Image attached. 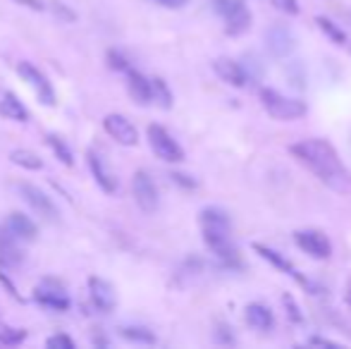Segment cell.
<instances>
[{
	"mask_svg": "<svg viewBox=\"0 0 351 349\" xmlns=\"http://www.w3.org/2000/svg\"><path fill=\"white\" fill-rule=\"evenodd\" d=\"M289 151L301 166L309 168L333 192L347 194L351 189V174L330 142H325V139H304L299 144H291Z\"/></svg>",
	"mask_w": 351,
	"mask_h": 349,
	"instance_id": "cell-1",
	"label": "cell"
},
{
	"mask_svg": "<svg viewBox=\"0 0 351 349\" xmlns=\"http://www.w3.org/2000/svg\"><path fill=\"white\" fill-rule=\"evenodd\" d=\"M261 103H263V108L268 110V115L270 118H275V120H299V118H304L306 115V103L304 101H299V99H289V96H285V94H280V91H275V89H261Z\"/></svg>",
	"mask_w": 351,
	"mask_h": 349,
	"instance_id": "cell-2",
	"label": "cell"
},
{
	"mask_svg": "<svg viewBox=\"0 0 351 349\" xmlns=\"http://www.w3.org/2000/svg\"><path fill=\"white\" fill-rule=\"evenodd\" d=\"M213 10L225 19V31L230 36H239L251 27V12L242 0H213Z\"/></svg>",
	"mask_w": 351,
	"mask_h": 349,
	"instance_id": "cell-3",
	"label": "cell"
},
{
	"mask_svg": "<svg viewBox=\"0 0 351 349\" xmlns=\"http://www.w3.org/2000/svg\"><path fill=\"white\" fill-rule=\"evenodd\" d=\"M148 142L155 156L163 158L165 163H182L184 161V148L177 144V139L160 125H151L148 127Z\"/></svg>",
	"mask_w": 351,
	"mask_h": 349,
	"instance_id": "cell-4",
	"label": "cell"
},
{
	"mask_svg": "<svg viewBox=\"0 0 351 349\" xmlns=\"http://www.w3.org/2000/svg\"><path fill=\"white\" fill-rule=\"evenodd\" d=\"M17 75L22 77V79L27 81L34 91H36L38 101H41L43 105H55V89H53V84L48 81V77L43 75L36 65H31V62H27V60L19 62Z\"/></svg>",
	"mask_w": 351,
	"mask_h": 349,
	"instance_id": "cell-5",
	"label": "cell"
},
{
	"mask_svg": "<svg viewBox=\"0 0 351 349\" xmlns=\"http://www.w3.org/2000/svg\"><path fill=\"white\" fill-rule=\"evenodd\" d=\"M17 192L22 194L24 201H27L29 206H31L34 211H36L38 216L43 218V220H48V222H55L57 220L55 203H53V198L48 196V194L43 192L41 187H36V184H31V182H19L17 184Z\"/></svg>",
	"mask_w": 351,
	"mask_h": 349,
	"instance_id": "cell-6",
	"label": "cell"
},
{
	"mask_svg": "<svg viewBox=\"0 0 351 349\" xmlns=\"http://www.w3.org/2000/svg\"><path fill=\"white\" fill-rule=\"evenodd\" d=\"M131 192H134V198L139 203V208L144 213H153L160 203L158 196V187H155L153 177H151L146 170H136L134 179H131Z\"/></svg>",
	"mask_w": 351,
	"mask_h": 349,
	"instance_id": "cell-7",
	"label": "cell"
},
{
	"mask_svg": "<svg viewBox=\"0 0 351 349\" xmlns=\"http://www.w3.org/2000/svg\"><path fill=\"white\" fill-rule=\"evenodd\" d=\"M103 129L117 144H122V146H136V142H139V132H136V127L131 125V120H127L125 115H120V113L105 115Z\"/></svg>",
	"mask_w": 351,
	"mask_h": 349,
	"instance_id": "cell-8",
	"label": "cell"
},
{
	"mask_svg": "<svg viewBox=\"0 0 351 349\" xmlns=\"http://www.w3.org/2000/svg\"><path fill=\"white\" fill-rule=\"evenodd\" d=\"M34 297H36V302L41 304V307L53 309V311H67V309H70V299H67L62 285L51 278L43 280V283L38 285Z\"/></svg>",
	"mask_w": 351,
	"mask_h": 349,
	"instance_id": "cell-9",
	"label": "cell"
},
{
	"mask_svg": "<svg viewBox=\"0 0 351 349\" xmlns=\"http://www.w3.org/2000/svg\"><path fill=\"white\" fill-rule=\"evenodd\" d=\"M294 242L313 259H330V254H333L330 240L318 230H299L294 235Z\"/></svg>",
	"mask_w": 351,
	"mask_h": 349,
	"instance_id": "cell-10",
	"label": "cell"
},
{
	"mask_svg": "<svg viewBox=\"0 0 351 349\" xmlns=\"http://www.w3.org/2000/svg\"><path fill=\"white\" fill-rule=\"evenodd\" d=\"M213 70H216V75L220 77L225 84L234 86V89H242V86L248 84V72L244 65H239L237 60H232V57H218L216 62H213Z\"/></svg>",
	"mask_w": 351,
	"mask_h": 349,
	"instance_id": "cell-11",
	"label": "cell"
},
{
	"mask_svg": "<svg viewBox=\"0 0 351 349\" xmlns=\"http://www.w3.org/2000/svg\"><path fill=\"white\" fill-rule=\"evenodd\" d=\"M265 46L275 57H285L296 48L294 34H291L287 27H282V24H272V27L265 31Z\"/></svg>",
	"mask_w": 351,
	"mask_h": 349,
	"instance_id": "cell-12",
	"label": "cell"
},
{
	"mask_svg": "<svg viewBox=\"0 0 351 349\" xmlns=\"http://www.w3.org/2000/svg\"><path fill=\"white\" fill-rule=\"evenodd\" d=\"M89 294H91V302L99 311L110 313L115 309V292H113V285L103 278H89Z\"/></svg>",
	"mask_w": 351,
	"mask_h": 349,
	"instance_id": "cell-13",
	"label": "cell"
},
{
	"mask_svg": "<svg viewBox=\"0 0 351 349\" xmlns=\"http://www.w3.org/2000/svg\"><path fill=\"white\" fill-rule=\"evenodd\" d=\"M8 235H12L14 240H24V242H34L38 235L36 230V222L31 218H27L24 213H10L8 220H5V227H3Z\"/></svg>",
	"mask_w": 351,
	"mask_h": 349,
	"instance_id": "cell-14",
	"label": "cell"
},
{
	"mask_svg": "<svg viewBox=\"0 0 351 349\" xmlns=\"http://www.w3.org/2000/svg\"><path fill=\"white\" fill-rule=\"evenodd\" d=\"M253 251H256V254H261L263 259H265L270 266H275V268L280 270V273H287L291 280H296V283H301V285H309V280H306L304 275H301L299 270H296L294 266H291V261H287L282 254H277V251H272L270 246L258 244V242H256V244H253Z\"/></svg>",
	"mask_w": 351,
	"mask_h": 349,
	"instance_id": "cell-15",
	"label": "cell"
},
{
	"mask_svg": "<svg viewBox=\"0 0 351 349\" xmlns=\"http://www.w3.org/2000/svg\"><path fill=\"white\" fill-rule=\"evenodd\" d=\"M89 168H91V172H94L99 187L103 189L105 194H113L117 189V177L108 170V166H105V158L101 156L96 148H91V151H89Z\"/></svg>",
	"mask_w": 351,
	"mask_h": 349,
	"instance_id": "cell-16",
	"label": "cell"
},
{
	"mask_svg": "<svg viewBox=\"0 0 351 349\" xmlns=\"http://www.w3.org/2000/svg\"><path fill=\"white\" fill-rule=\"evenodd\" d=\"M198 222H201V232H232L230 216L216 206L203 208L201 216H198Z\"/></svg>",
	"mask_w": 351,
	"mask_h": 349,
	"instance_id": "cell-17",
	"label": "cell"
},
{
	"mask_svg": "<svg viewBox=\"0 0 351 349\" xmlns=\"http://www.w3.org/2000/svg\"><path fill=\"white\" fill-rule=\"evenodd\" d=\"M127 75V89L129 96L136 101L139 105H148L151 103V79H146L141 72H136L134 67L125 72Z\"/></svg>",
	"mask_w": 351,
	"mask_h": 349,
	"instance_id": "cell-18",
	"label": "cell"
},
{
	"mask_svg": "<svg viewBox=\"0 0 351 349\" xmlns=\"http://www.w3.org/2000/svg\"><path fill=\"white\" fill-rule=\"evenodd\" d=\"M0 115H3L5 120H10V122H27L29 120L27 105H24L12 91L3 94V99H0Z\"/></svg>",
	"mask_w": 351,
	"mask_h": 349,
	"instance_id": "cell-19",
	"label": "cell"
},
{
	"mask_svg": "<svg viewBox=\"0 0 351 349\" xmlns=\"http://www.w3.org/2000/svg\"><path fill=\"white\" fill-rule=\"evenodd\" d=\"M246 323L253 328V331H270L275 318H272V311L265 307V304H248L246 307Z\"/></svg>",
	"mask_w": 351,
	"mask_h": 349,
	"instance_id": "cell-20",
	"label": "cell"
},
{
	"mask_svg": "<svg viewBox=\"0 0 351 349\" xmlns=\"http://www.w3.org/2000/svg\"><path fill=\"white\" fill-rule=\"evenodd\" d=\"M14 237L12 235H8V232H5V235H0V263L3 266H17L19 261L24 259L22 254H19V249L17 246H14Z\"/></svg>",
	"mask_w": 351,
	"mask_h": 349,
	"instance_id": "cell-21",
	"label": "cell"
},
{
	"mask_svg": "<svg viewBox=\"0 0 351 349\" xmlns=\"http://www.w3.org/2000/svg\"><path fill=\"white\" fill-rule=\"evenodd\" d=\"M10 161L14 163V166L24 168V170H41L43 168V161L38 153L29 151V148H14L12 153H10Z\"/></svg>",
	"mask_w": 351,
	"mask_h": 349,
	"instance_id": "cell-22",
	"label": "cell"
},
{
	"mask_svg": "<svg viewBox=\"0 0 351 349\" xmlns=\"http://www.w3.org/2000/svg\"><path fill=\"white\" fill-rule=\"evenodd\" d=\"M151 101H155V103L160 105V108H172V91H170V86L165 84L160 77H155V79H151Z\"/></svg>",
	"mask_w": 351,
	"mask_h": 349,
	"instance_id": "cell-23",
	"label": "cell"
},
{
	"mask_svg": "<svg viewBox=\"0 0 351 349\" xmlns=\"http://www.w3.org/2000/svg\"><path fill=\"white\" fill-rule=\"evenodd\" d=\"M120 335L129 342H136V345H155V335L148 328H141V326H125L120 331Z\"/></svg>",
	"mask_w": 351,
	"mask_h": 349,
	"instance_id": "cell-24",
	"label": "cell"
},
{
	"mask_svg": "<svg viewBox=\"0 0 351 349\" xmlns=\"http://www.w3.org/2000/svg\"><path fill=\"white\" fill-rule=\"evenodd\" d=\"M315 24H318L320 29H323V34L330 38V41H335L337 46H344L347 43V34L342 31V29L337 27V24L333 22V19L328 17H315Z\"/></svg>",
	"mask_w": 351,
	"mask_h": 349,
	"instance_id": "cell-25",
	"label": "cell"
},
{
	"mask_svg": "<svg viewBox=\"0 0 351 349\" xmlns=\"http://www.w3.org/2000/svg\"><path fill=\"white\" fill-rule=\"evenodd\" d=\"M46 142H48V146L53 148V153H55L57 158H60L65 166H75V158H72V151H70V146H67L65 142H62L57 134H48L46 137Z\"/></svg>",
	"mask_w": 351,
	"mask_h": 349,
	"instance_id": "cell-26",
	"label": "cell"
},
{
	"mask_svg": "<svg viewBox=\"0 0 351 349\" xmlns=\"http://www.w3.org/2000/svg\"><path fill=\"white\" fill-rule=\"evenodd\" d=\"M24 337H27V333L19 328L0 326V342L3 345H19V342H24Z\"/></svg>",
	"mask_w": 351,
	"mask_h": 349,
	"instance_id": "cell-27",
	"label": "cell"
},
{
	"mask_svg": "<svg viewBox=\"0 0 351 349\" xmlns=\"http://www.w3.org/2000/svg\"><path fill=\"white\" fill-rule=\"evenodd\" d=\"M108 65H110V70L122 72V75H125L127 70H131V62L127 60L120 51H115V48H113V51H108Z\"/></svg>",
	"mask_w": 351,
	"mask_h": 349,
	"instance_id": "cell-28",
	"label": "cell"
},
{
	"mask_svg": "<svg viewBox=\"0 0 351 349\" xmlns=\"http://www.w3.org/2000/svg\"><path fill=\"white\" fill-rule=\"evenodd\" d=\"M282 302H285V307H287V316H289V321H294V323L304 321V316H301V309L296 307V302L289 297V294H285V297H282Z\"/></svg>",
	"mask_w": 351,
	"mask_h": 349,
	"instance_id": "cell-29",
	"label": "cell"
},
{
	"mask_svg": "<svg viewBox=\"0 0 351 349\" xmlns=\"http://www.w3.org/2000/svg\"><path fill=\"white\" fill-rule=\"evenodd\" d=\"M48 349H75V340L67 335H53L48 337Z\"/></svg>",
	"mask_w": 351,
	"mask_h": 349,
	"instance_id": "cell-30",
	"label": "cell"
},
{
	"mask_svg": "<svg viewBox=\"0 0 351 349\" xmlns=\"http://www.w3.org/2000/svg\"><path fill=\"white\" fill-rule=\"evenodd\" d=\"M272 5L285 14H299V10H301L299 0H272Z\"/></svg>",
	"mask_w": 351,
	"mask_h": 349,
	"instance_id": "cell-31",
	"label": "cell"
},
{
	"mask_svg": "<svg viewBox=\"0 0 351 349\" xmlns=\"http://www.w3.org/2000/svg\"><path fill=\"white\" fill-rule=\"evenodd\" d=\"M170 177H172L174 184H179V187H184V189H194V187H196V179L189 177V174H184V172H172Z\"/></svg>",
	"mask_w": 351,
	"mask_h": 349,
	"instance_id": "cell-32",
	"label": "cell"
},
{
	"mask_svg": "<svg viewBox=\"0 0 351 349\" xmlns=\"http://www.w3.org/2000/svg\"><path fill=\"white\" fill-rule=\"evenodd\" d=\"M216 340H218V342H222V345H234V337L230 335V328H227V326H220V328H218Z\"/></svg>",
	"mask_w": 351,
	"mask_h": 349,
	"instance_id": "cell-33",
	"label": "cell"
},
{
	"mask_svg": "<svg viewBox=\"0 0 351 349\" xmlns=\"http://www.w3.org/2000/svg\"><path fill=\"white\" fill-rule=\"evenodd\" d=\"M14 3L24 5V8H29V10H36V12L46 10V3H43V0H14Z\"/></svg>",
	"mask_w": 351,
	"mask_h": 349,
	"instance_id": "cell-34",
	"label": "cell"
},
{
	"mask_svg": "<svg viewBox=\"0 0 351 349\" xmlns=\"http://www.w3.org/2000/svg\"><path fill=\"white\" fill-rule=\"evenodd\" d=\"M311 345H325V347H339L337 342H333V340H328V337H320V335H315V337H311Z\"/></svg>",
	"mask_w": 351,
	"mask_h": 349,
	"instance_id": "cell-35",
	"label": "cell"
},
{
	"mask_svg": "<svg viewBox=\"0 0 351 349\" xmlns=\"http://www.w3.org/2000/svg\"><path fill=\"white\" fill-rule=\"evenodd\" d=\"M158 3H163L165 8H182V5H187L189 0H158Z\"/></svg>",
	"mask_w": 351,
	"mask_h": 349,
	"instance_id": "cell-36",
	"label": "cell"
},
{
	"mask_svg": "<svg viewBox=\"0 0 351 349\" xmlns=\"http://www.w3.org/2000/svg\"><path fill=\"white\" fill-rule=\"evenodd\" d=\"M94 345H108V340H105V337H94Z\"/></svg>",
	"mask_w": 351,
	"mask_h": 349,
	"instance_id": "cell-37",
	"label": "cell"
},
{
	"mask_svg": "<svg viewBox=\"0 0 351 349\" xmlns=\"http://www.w3.org/2000/svg\"><path fill=\"white\" fill-rule=\"evenodd\" d=\"M347 302H349V307H351V280H349V287H347Z\"/></svg>",
	"mask_w": 351,
	"mask_h": 349,
	"instance_id": "cell-38",
	"label": "cell"
}]
</instances>
